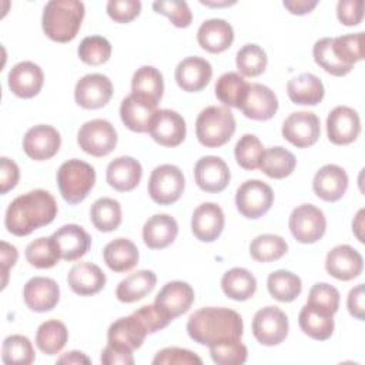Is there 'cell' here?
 Listing matches in <instances>:
<instances>
[{
	"label": "cell",
	"mask_w": 365,
	"mask_h": 365,
	"mask_svg": "<svg viewBox=\"0 0 365 365\" xmlns=\"http://www.w3.org/2000/svg\"><path fill=\"white\" fill-rule=\"evenodd\" d=\"M242 318L230 308L207 307L190 315L187 332L190 338L201 345L214 346L241 341Z\"/></svg>",
	"instance_id": "6da1fadb"
},
{
	"label": "cell",
	"mask_w": 365,
	"mask_h": 365,
	"mask_svg": "<svg viewBox=\"0 0 365 365\" xmlns=\"http://www.w3.org/2000/svg\"><path fill=\"white\" fill-rule=\"evenodd\" d=\"M57 215V202L46 190H33L16 197L7 207L4 224L10 234L26 237L48 225Z\"/></svg>",
	"instance_id": "7a4b0ae2"
},
{
	"label": "cell",
	"mask_w": 365,
	"mask_h": 365,
	"mask_svg": "<svg viewBox=\"0 0 365 365\" xmlns=\"http://www.w3.org/2000/svg\"><path fill=\"white\" fill-rule=\"evenodd\" d=\"M84 19V4L78 0H51L43 9L44 34L57 43L71 41Z\"/></svg>",
	"instance_id": "3957f363"
},
{
	"label": "cell",
	"mask_w": 365,
	"mask_h": 365,
	"mask_svg": "<svg viewBox=\"0 0 365 365\" xmlns=\"http://www.w3.org/2000/svg\"><path fill=\"white\" fill-rule=\"evenodd\" d=\"M234 133L235 117L227 107L210 106L195 120V135L204 147H221L231 140Z\"/></svg>",
	"instance_id": "277c9868"
},
{
	"label": "cell",
	"mask_w": 365,
	"mask_h": 365,
	"mask_svg": "<svg viewBox=\"0 0 365 365\" xmlns=\"http://www.w3.org/2000/svg\"><path fill=\"white\" fill-rule=\"evenodd\" d=\"M96 182L94 168L81 160L71 158L63 163L57 171V185L61 197L68 204L81 202Z\"/></svg>",
	"instance_id": "5b68a950"
},
{
	"label": "cell",
	"mask_w": 365,
	"mask_h": 365,
	"mask_svg": "<svg viewBox=\"0 0 365 365\" xmlns=\"http://www.w3.org/2000/svg\"><path fill=\"white\" fill-rule=\"evenodd\" d=\"M185 187L182 171L173 164H163L153 170L148 180V194L160 205H168L180 200Z\"/></svg>",
	"instance_id": "8992f818"
},
{
	"label": "cell",
	"mask_w": 365,
	"mask_h": 365,
	"mask_svg": "<svg viewBox=\"0 0 365 365\" xmlns=\"http://www.w3.org/2000/svg\"><path fill=\"white\" fill-rule=\"evenodd\" d=\"M77 143L84 153L94 157H104L115 148L117 131L107 120H90L80 127Z\"/></svg>",
	"instance_id": "52a82bcc"
},
{
	"label": "cell",
	"mask_w": 365,
	"mask_h": 365,
	"mask_svg": "<svg viewBox=\"0 0 365 365\" xmlns=\"http://www.w3.org/2000/svg\"><path fill=\"white\" fill-rule=\"evenodd\" d=\"M292 237L301 244L319 241L327 230L324 212L312 204H301L292 210L288 221Z\"/></svg>",
	"instance_id": "ba28073f"
},
{
	"label": "cell",
	"mask_w": 365,
	"mask_h": 365,
	"mask_svg": "<svg viewBox=\"0 0 365 365\" xmlns=\"http://www.w3.org/2000/svg\"><path fill=\"white\" fill-rule=\"evenodd\" d=\"M274 202L272 188L259 180L242 182L235 192V205L245 218L257 220L267 214Z\"/></svg>",
	"instance_id": "9c48e42d"
},
{
	"label": "cell",
	"mask_w": 365,
	"mask_h": 365,
	"mask_svg": "<svg viewBox=\"0 0 365 365\" xmlns=\"http://www.w3.org/2000/svg\"><path fill=\"white\" fill-rule=\"evenodd\" d=\"M255 339L267 346L281 344L288 335V317L278 307H265L257 311L252 319Z\"/></svg>",
	"instance_id": "30bf717a"
},
{
	"label": "cell",
	"mask_w": 365,
	"mask_h": 365,
	"mask_svg": "<svg viewBox=\"0 0 365 365\" xmlns=\"http://www.w3.org/2000/svg\"><path fill=\"white\" fill-rule=\"evenodd\" d=\"M194 302V289L184 281L167 282L155 295V308L170 321L185 314Z\"/></svg>",
	"instance_id": "8fae6325"
},
{
	"label": "cell",
	"mask_w": 365,
	"mask_h": 365,
	"mask_svg": "<svg viewBox=\"0 0 365 365\" xmlns=\"http://www.w3.org/2000/svg\"><path fill=\"white\" fill-rule=\"evenodd\" d=\"M148 133L151 138L160 145L177 147L185 140V120L174 110H157L151 120Z\"/></svg>",
	"instance_id": "7c38bea8"
},
{
	"label": "cell",
	"mask_w": 365,
	"mask_h": 365,
	"mask_svg": "<svg viewBox=\"0 0 365 365\" xmlns=\"http://www.w3.org/2000/svg\"><path fill=\"white\" fill-rule=\"evenodd\" d=\"M321 133L319 118L311 111H297L289 114L282 124V135L298 148L311 147Z\"/></svg>",
	"instance_id": "4fadbf2b"
},
{
	"label": "cell",
	"mask_w": 365,
	"mask_h": 365,
	"mask_svg": "<svg viewBox=\"0 0 365 365\" xmlns=\"http://www.w3.org/2000/svg\"><path fill=\"white\" fill-rule=\"evenodd\" d=\"M113 96V84L110 78L100 73L86 74L81 77L74 88L76 103L87 110L104 107Z\"/></svg>",
	"instance_id": "5bb4252c"
},
{
	"label": "cell",
	"mask_w": 365,
	"mask_h": 365,
	"mask_svg": "<svg viewBox=\"0 0 365 365\" xmlns=\"http://www.w3.org/2000/svg\"><path fill=\"white\" fill-rule=\"evenodd\" d=\"M61 145L58 131L47 124H38L27 130L23 137V150L31 160L44 161L54 157Z\"/></svg>",
	"instance_id": "9a60e30c"
},
{
	"label": "cell",
	"mask_w": 365,
	"mask_h": 365,
	"mask_svg": "<svg viewBox=\"0 0 365 365\" xmlns=\"http://www.w3.org/2000/svg\"><path fill=\"white\" fill-rule=\"evenodd\" d=\"M327 133L331 143L336 145L351 144L361 133L358 113L346 106L335 107L327 118Z\"/></svg>",
	"instance_id": "2e32d148"
},
{
	"label": "cell",
	"mask_w": 365,
	"mask_h": 365,
	"mask_svg": "<svg viewBox=\"0 0 365 365\" xmlns=\"http://www.w3.org/2000/svg\"><path fill=\"white\" fill-rule=\"evenodd\" d=\"M240 110L251 120L265 121L275 115L278 110V98L269 87L259 83H248L247 94Z\"/></svg>",
	"instance_id": "e0dca14e"
},
{
	"label": "cell",
	"mask_w": 365,
	"mask_h": 365,
	"mask_svg": "<svg viewBox=\"0 0 365 365\" xmlns=\"http://www.w3.org/2000/svg\"><path fill=\"white\" fill-rule=\"evenodd\" d=\"M197 185L205 192H221L231 180L227 163L217 155L201 157L194 167Z\"/></svg>",
	"instance_id": "ac0fdd59"
},
{
	"label": "cell",
	"mask_w": 365,
	"mask_h": 365,
	"mask_svg": "<svg viewBox=\"0 0 365 365\" xmlns=\"http://www.w3.org/2000/svg\"><path fill=\"white\" fill-rule=\"evenodd\" d=\"M53 244L60 255V259L76 261L81 258L91 245L88 232L77 224H66L51 235Z\"/></svg>",
	"instance_id": "d6986e66"
},
{
	"label": "cell",
	"mask_w": 365,
	"mask_h": 365,
	"mask_svg": "<svg viewBox=\"0 0 365 365\" xmlns=\"http://www.w3.org/2000/svg\"><path fill=\"white\" fill-rule=\"evenodd\" d=\"M362 268V255L351 245H336L327 254L325 269L331 277L339 281H351L359 277Z\"/></svg>",
	"instance_id": "ffe728a7"
},
{
	"label": "cell",
	"mask_w": 365,
	"mask_h": 365,
	"mask_svg": "<svg viewBox=\"0 0 365 365\" xmlns=\"http://www.w3.org/2000/svg\"><path fill=\"white\" fill-rule=\"evenodd\" d=\"M224 224V212L215 202H204L198 205L191 217V231L197 240L202 242L215 241L221 235Z\"/></svg>",
	"instance_id": "44dd1931"
},
{
	"label": "cell",
	"mask_w": 365,
	"mask_h": 365,
	"mask_svg": "<svg viewBox=\"0 0 365 365\" xmlns=\"http://www.w3.org/2000/svg\"><path fill=\"white\" fill-rule=\"evenodd\" d=\"M7 81L13 94L21 98H31L40 93L44 83V74L36 63L20 61L11 67Z\"/></svg>",
	"instance_id": "7402d4cb"
},
{
	"label": "cell",
	"mask_w": 365,
	"mask_h": 365,
	"mask_svg": "<svg viewBox=\"0 0 365 365\" xmlns=\"http://www.w3.org/2000/svg\"><path fill=\"white\" fill-rule=\"evenodd\" d=\"M26 305L34 312L51 311L60 299V288L53 278L33 277L23 289Z\"/></svg>",
	"instance_id": "603a6c76"
},
{
	"label": "cell",
	"mask_w": 365,
	"mask_h": 365,
	"mask_svg": "<svg viewBox=\"0 0 365 365\" xmlns=\"http://www.w3.org/2000/svg\"><path fill=\"white\" fill-rule=\"evenodd\" d=\"M212 77L210 61L202 57H185L175 67V81L187 93H197L205 88Z\"/></svg>",
	"instance_id": "cb8c5ba5"
},
{
	"label": "cell",
	"mask_w": 365,
	"mask_h": 365,
	"mask_svg": "<svg viewBox=\"0 0 365 365\" xmlns=\"http://www.w3.org/2000/svg\"><path fill=\"white\" fill-rule=\"evenodd\" d=\"M145 336L147 331L144 325L133 314L130 317H123L114 321L107 332V339L110 345L130 352L140 348Z\"/></svg>",
	"instance_id": "d4e9b609"
},
{
	"label": "cell",
	"mask_w": 365,
	"mask_h": 365,
	"mask_svg": "<svg viewBox=\"0 0 365 365\" xmlns=\"http://www.w3.org/2000/svg\"><path fill=\"white\" fill-rule=\"evenodd\" d=\"M312 188L321 200L335 202L342 198L348 188V175L342 167L327 164L314 175Z\"/></svg>",
	"instance_id": "484cf974"
},
{
	"label": "cell",
	"mask_w": 365,
	"mask_h": 365,
	"mask_svg": "<svg viewBox=\"0 0 365 365\" xmlns=\"http://www.w3.org/2000/svg\"><path fill=\"white\" fill-rule=\"evenodd\" d=\"M143 177V167L141 164L128 155H123L114 158L108 163L106 178L110 187L117 191L127 192L134 190Z\"/></svg>",
	"instance_id": "4316f807"
},
{
	"label": "cell",
	"mask_w": 365,
	"mask_h": 365,
	"mask_svg": "<svg viewBox=\"0 0 365 365\" xmlns=\"http://www.w3.org/2000/svg\"><path fill=\"white\" fill-rule=\"evenodd\" d=\"M106 274L103 269L91 262H78L67 274V282L77 295H94L106 285Z\"/></svg>",
	"instance_id": "83f0119b"
},
{
	"label": "cell",
	"mask_w": 365,
	"mask_h": 365,
	"mask_svg": "<svg viewBox=\"0 0 365 365\" xmlns=\"http://www.w3.org/2000/svg\"><path fill=\"white\" fill-rule=\"evenodd\" d=\"M197 41L208 53H222L231 47L234 30L231 24L222 19H210L201 23L197 31Z\"/></svg>",
	"instance_id": "f1b7e54d"
},
{
	"label": "cell",
	"mask_w": 365,
	"mask_h": 365,
	"mask_svg": "<svg viewBox=\"0 0 365 365\" xmlns=\"http://www.w3.org/2000/svg\"><path fill=\"white\" fill-rule=\"evenodd\" d=\"M157 113V106L134 96L128 94L120 106V117L124 125L135 133H147L154 114Z\"/></svg>",
	"instance_id": "f546056e"
},
{
	"label": "cell",
	"mask_w": 365,
	"mask_h": 365,
	"mask_svg": "<svg viewBox=\"0 0 365 365\" xmlns=\"http://www.w3.org/2000/svg\"><path fill=\"white\" fill-rule=\"evenodd\" d=\"M178 234V224L168 214L150 217L143 227L144 244L151 250H163L174 242Z\"/></svg>",
	"instance_id": "4dcf8cb0"
},
{
	"label": "cell",
	"mask_w": 365,
	"mask_h": 365,
	"mask_svg": "<svg viewBox=\"0 0 365 365\" xmlns=\"http://www.w3.org/2000/svg\"><path fill=\"white\" fill-rule=\"evenodd\" d=\"M287 93L289 100L295 104L317 106L322 101L325 88L319 77L312 73H302L288 81Z\"/></svg>",
	"instance_id": "1f68e13d"
},
{
	"label": "cell",
	"mask_w": 365,
	"mask_h": 365,
	"mask_svg": "<svg viewBox=\"0 0 365 365\" xmlns=\"http://www.w3.org/2000/svg\"><path fill=\"white\" fill-rule=\"evenodd\" d=\"M131 93L154 106H158L164 93L163 74L153 66L140 67L133 76Z\"/></svg>",
	"instance_id": "d6a6232c"
},
{
	"label": "cell",
	"mask_w": 365,
	"mask_h": 365,
	"mask_svg": "<svg viewBox=\"0 0 365 365\" xmlns=\"http://www.w3.org/2000/svg\"><path fill=\"white\" fill-rule=\"evenodd\" d=\"M138 250L128 238H115L103 250V258L107 267L114 272L133 269L138 262Z\"/></svg>",
	"instance_id": "836d02e7"
},
{
	"label": "cell",
	"mask_w": 365,
	"mask_h": 365,
	"mask_svg": "<svg viewBox=\"0 0 365 365\" xmlns=\"http://www.w3.org/2000/svg\"><path fill=\"white\" fill-rule=\"evenodd\" d=\"M157 282V277L150 269H140L120 281L115 289V297L121 302H135L150 294Z\"/></svg>",
	"instance_id": "e575fe53"
},
{
	"label": "cell",
	"mask_w": 365,
	"mask_h": 365,
	"mask_svg": "<svg viewBox=\"0 0 365 365\" xmlns=\"http://www.w3.org/2000/svg\"><path fill=\"white\" fill-rule=\"evenodd\" d=\"M221 288L228 298L234 301H245L255 294L257 279L248 269L235 267L222 275Z\"/></svg>",
	"instance_id": "d590c367"
},
{
	"label": "cell",
	"mask_w": 365,
	"mask_h": 365,
	"mask_svg": "<svg viewBox=\"0 0 365 365\" xmlns=\"http://www.w3.org/2000/svg\"><path fill=\"white\" fill-rule=\"evenodd\" d=\"M297 160L291 151L284 147H271L264 150L258 168L269 178L281 180L292 174Z\"/></svg>",
	"instance_id": "8d00e7d4"
},
{
	"label": "cell",
	"mask_w": 365,
	"mask_h": 365,
	"mask_svg": "<svg viewBox=\"0 0 365 365\" xmlns=\"http://www.w3.org/2000/svg\"><path fill=\"white\" fill-rule=\"evenodd\" d=\"M298 322L302 332L312 339L325 341L334 332V318L324 312H319L305 304L298 315Z\"/></svg>",
	"instance_id": "74e56055"
},
{
	"label": "cell",
	"mask_w": 365,
	"mask_h": 365,
	"mask_svg": "<svg viewBox=\"0 0 365 365\" xmlns=\"http://www.w3.org/2000/svg\"><path fill=\"white\" fill-rule=\"evenodd\" d=\"M68 339V331L66 325L57 319H48L43 322L36 332V345L46 355L58 354Z\"/></svg>",
	"instance_id": "f35d334b"
},
{
	"label": "cell",
	"mask_w": 365,
	"mask_h": 365,
	"mask_svg": "<svg viewBox=\"0 0 365 365\" xmlns=\"http://www.w3.org/2000/svg\"><path fill=\"white\" fill-rule=\"evenodd\" d=\"M90 218L98 231H114L121 224V205L114 198H98L90 208Z\"/></svg>",
	"instance_id": "ab89813d"
},
{
	"label": "cell",
	"mask_w": 365,
	"mask_h": 365,
	"mask_svg": "<svg viewBox=\"0 0 365 365\" xmlns=\"http://www.w3.org/2000/svg\"><path fill=\"white\" fill-rule=\"evenodd\" d=\"M267 287L271 297L281 302L294 301L302 289L301 278L297 274L285 269L271 272L267 279Z\"/></svg>",
	"instance_id": "60d3db41"
},
{
	"label": "cell",
	"mask_w": 365,
	"mask_h": 365,
	"mask_svg": "<svg viewBox=\"0 0 365 365\" xmlns=\"http://www.w3.org/2000/svg\"><path fill=\"white\" fill-rule=\"evenodd\" d=\"M248 83L238 73L228 71L222 74L215 83V96L217 98L228 107L240 108L245 94Z\"/></svg>",
	"instance_id": "b9f144b4"
},
{
	"label": "cell",
	"mask_w": 365,
	"mask_h": 365,
	"mask_svg": "<svg viewBox=\"0 0 365 365\" xmlns=\"http://www.w3.org/2000/svg\"><path fill=\"white\" fill-rule=\"evenodd\" d=\"M288 251L287 241L275 234H262L250 244V254L258 262H271L284 257Z\"/></svg>",
	"instance_id": "7bdbcfd3"
},
{
	"label": "cell",
	"mask_w": 365,
	"mask_h": 365,
	"mask_svg": "<svg viewBox=\"0 0 365 365\" xmlns=\"http://www.w3.org/2000/svg\"><path fill=\"white\" fill-rule=\"evenodd\" d=\"M34 348L24 335H10L3 341L1 359L7 365H29L34 362Z\"/></svg>",
	"instance_id": "ee69618b"
},
{
	"label": "cell",
	"mask_w": 365,
	"mask_h": 365,
	"mask_svg": "<svg viewBox=\"0 0 365 365\" xmlns=\"http://www.w3.org/2000/svg\"><path fill=\"white\" fill-rule=\"evenodd\" d=\"M26 259L34 268L44 269L54 267L58 262L60 255L51 237H40L26 247Z\"/></svg>",
	"instance_id": "f6af8a7d"
},
{
	"label": "cell",
	"mask_w": 365,
	"mask_h": 365,
	"mask_svg": "<svg viewBox=\"0 0 365 365\" xmlns=\"http://www.w3.org/2000/svg\"><path fill=\"white\" fill-rule=\"evenodd\" d=\"M312 54H314L315 63L332 76L342 77V76L348 74L352 70L351 66L344 64L335 56L334 48H332V38L331 37H324V38H319L318 41H315L314 48H312Z\"/></svg>",
	"instance_id": "bcb514c9"
},
{
	"label": "cell",
	"mask_w": 365,
	"mask_h": 365,
	"mask_svg": "<svg viewBox=\"0 0 365 365\" xmlns=\"http://www.w3.org/2000/svg\"><path fill=\"white\" fill-rule=\"evenodd\" d=\"M268 58L267 53L257 44H245L237 51L235 64L245 77H257L264 73Z\"/></svg>",
	"instance_id": "7dc6e473"
},
{
	"label": "cell",
	"mask_w": 365,
	"mask_h": 365,
	"mask_svg": "<svg viewBox=\"0 0 365 365\" xmlns=\"http://www.w3.org/2000/svg\"><path fill=\"white\" fill-rule=\"evenodd\" d=\"M264 147L259 138L254 134H244L235 144L234 155L240 167L244 170H255L259 165Z\"/></svg>",
	"instance_id": "c3c4849f"
},
{
	"label": "cell",
	"mask_w": 365,
	"mask_h": 365,
	"mask_svg": "<svg viewBox=\"0 0 365 365\" xmlns=\"http://www.w3.org/2000/svg\"><path fill=\"white\" fill-rule=\"evenodd\" d=\"M78 57L88 66H100L111 56V44L106 37L88 36L84 37L77 48Z\"/></svg>",
	"instance_id": "681fc988"
},
{
	"label": "cell",
	"mask_w": 365,
	"mask_h": 365,
	"mask_svg": "<svg viewBox=\"0 0 365 365\" xmlns=\"http://www.w3.org/2000/svg\"><path fill=\"white\" fill-rule=\"evenodd\" d=\"M362 43H364V33H352V34H345L332 38V48L335 56L346 66L354 67V64L359 60L364 58V50H362Z\"/></svg>",
	"instance_id": "f907efd6"
},
{
	"label": "cell",
	"mask_w": 365,
	"mask_h": 365,
	"mask_svg": "<svg viewBox=\"0 0 365 365\" xmlns=\"http://www.w3.org/2000/svg\"><path fill=\"white\" fill-rule=\"evenodd\" d=\"M307 304L319 312L334 317L339 308V292L327 282L315 284L309 289Z\"/></svg>",
	"instance_id": "816d5d0a"
},
{
	"label": "cell",
	"mask_w": 365,
	"mask_h": 365,
	"mask_svg": "<svg viewBox=\"0 0 365 365\" xmlns=\"http://www.w3.org/2000/svg\"><path fill=\"white\" fill-rule=\"evenodd\" d=\"M153 9L155 13L163 14L170 19V21L180 29L188 27L192 20V13L182 0H168V1H154Z\"/></svg>",
	"instance_id": "f5cc1de1"
},
{
	"label": "cell",
	"mask_w": 365,
	"mask_h": 365,
	"mask_svg": "<svg viewBox=\"0 0 365 365\" xmlns=\"http://www.w3.org/2000/svg\"><path fill=\"white\" fill-rule=\"evenodd\" d=\"M210 355L217 365H241L247 361L248 349L241 341H238L210 346Z\"/></svg>",
	"instance_id": "db71d44e"
},
{
	"label": "cell",
	"mask_w": 365,
	"mask_h": 365,
	"mask_svg": "<svg viewBox=\"0 0 365 365\" xmlns=\"http://www.w3.org/2000/svg\"><path fill=\"white\" fill-rule=\"evenodd\" d=\"M153 364L154 365H192V364L201 365L202 361L192 351L177 348V346H168L155 354Z\"/></svg>",
	"instance_id": "11a10c76"
},
{
	"label": "cell",
	"mask_w": 365,
	"mask_h": 365,
	"mask_svg": "<svg viewBox=\"0 0 365 365\" xmlns=\"http://www.w3.org/2000/svg\"><path fill=\"white\" fill-rule=\"evenodd\" d=\"M141 11L138 0H110L107 3V14L117 23H130Z\"/></svg>",
	"instance_id": "9f6ffc18"
},
{
	"label": "cell",
	"mask_w": 365,
	"mask_h": 365,
	"mask_svg": "<svg viewBox=\"0 0 365 365\" xmlns=\"http://www.w3.org/2000/svg\"><path fill=\"white\" fill-rule=\"evenodd\" d=\"M133 315H135L140 319V322L144 325L147 334H154V332L165 328L171 322L155 308L154 304L144 305V307L138 308L137 311L133 312Z\"/></svg>",
	"instance_id": "6f0895ef"
},
{
	"label": "cell",
	"mask_w": 365,
	"mask_h": 365,
	"mask_svg": "<svg viewBox=\"0 0 365 365\" xmlns=\"http://www.w3.org/2000/svg\"><path fill=\"white\" fill-rule=\"evenodd\" d=\"M364 16L362 0H341L336 4V17L345 26H356Z\"/></svg>",
	"instance_id": "680465c9"
},
{
	"label": "cell",
	"mask_w": 365,
	"mask_h": 365,
	"mask_svg": "<svg viewBox=\"0 0 365 365\" xmlns=\"http://www.w3.org/2000/svg\"><path fill=\"white\" fill-rule=\"evenodd\" d=\"M19 177H20V170L17 164L7 157H1L0 158V192L6 194L11 188H14L17 185Z\"/></svg>",
	"instance_id": "91938a15"
},
{
	"label": "cell",
	"mask_w": 365,
	"mask_h": 365,
	"mask_svg": "<svg viewBox=\"0 0 365 365\" xmlns=\"http://www.w3.org/2000/svg\"><path fill=\"white\" fill-rule=\"evenodd\" d=\"M101 364L104 365H133V352L115 348L110 344L101 352Z\"/></svg>",
	"instance_id": "94428289"
},
{
	"label": "cell",
	"mask_w": 365,
	"mask_h": 365,
	"mask_svg": "<svg viewBox=\"0 0 365 365\" xmlns=\"http://www.w3.org/2000/svg\"><path fill=\"white\" fill-rule=\"evenodd\" d=\"M364 299H365V287L364 284H358L355 288H352L348 294V299H346V305H348V311L352 317H355L356 319H364V311H365V305H364Z\"/></svg>",
	"instance_id": "6125c7cd"
},
{
	"label": "cell",
	"mask_w": 365,
	"mask_h": 365,
	"mask_svg": "<svg viewBox=\"0 0 365 365\" xmlns=\"http://www.w3.org/2000/svg\"><path fill=\"white\" fill-rule=\"evenodd\" d=\"M19 258V252L17 248L6 241L0 242V262H1V274H3V282H1V288H4L7 285V275H9V269L11 267H14L16 261Z\"/></svg>",
	"instance_id": "be15d7a7"
},
{
	"label": "cell",
	"mask_w": 365,
	"mask_h": 365,
	"mask_svg": "<svg viewBox=\"0 0 365 365\" xmlns=\"http://www.w3.org/2000/svg\"><path fill=\"white\" fill-rule=\"evenodd\" d=\"M282 4L289 13L302 16V14L311 13L317 7L318 1L317 0H284Z\"/></svg>",
	"instance_id": "e7e4bbea"
},
{
	"label": "cell",
	"mask_w": 365,
	"mask_h": 365,
	"mask_svg": "<svg viewBox=\"0 0 365 365\" xmlns=\"http://www.w3.org/2000/svg\"><path fill=\"white\" fill-rule=\"evenodd\" d=\"M90 358L80 351H70L57 359V364H90Z\"/></svg>",
	"instance_id": "03108f58"
},
{
	"label": "cell",
	"mask_w": 365,
	"mask_h": 365,
	"mask_svg": "<svg viewBox=\"0 0 365 365\" xmlns=\"http://www.w3.org/2000/svg\"><path fill=\"white\" fill-rule=\"evenodd\" d=\"M364 214L365 211L364 210H359L355 220L352 221V231L354 234L356 235L358 241L359 242H364V235H362V228H364Z\"/></svg>",
	"instance_id": "003e7915"
}]
</instances>
